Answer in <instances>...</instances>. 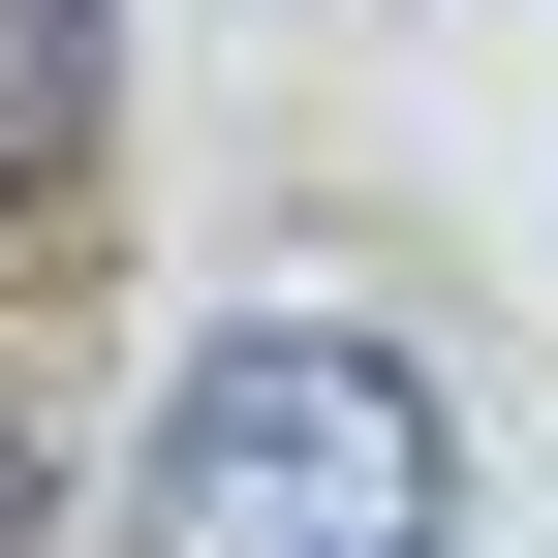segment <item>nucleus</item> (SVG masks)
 I'll list each match as a JSON object with an SVG mask.
<instances>
[{
  "label": "nucleus",
  "instance_id": "7ed1b4c3",
  "mask_svg": "<svg viewBox=\"0 0 558 558\" xmlns=\"http://www.w3.org/2000/svg\"><path fill=\"white\" fill-rule=\"evenodd\" d=\"M32 497H62V465H32V403H0V558H32Z\"/></svg>",
  "mask_w": 558,
  "mask_h": 558
},
{
  "label": "nucleus",
  "instance_id": "f257e3e1",
  "mask_svg": "<svg viewBox=\"0 0 558 558\" xmlns=\"http://www.w3.org/2000/svg\"><path fill=\"white\" fill-rule=\"evenodd\" d=\"M435 497H465L435 373L341 341V311L186 341V373H156V465H124V527H156V558H435Z\"/></svg>",
  "mask_w": 558,
  "mask_h": 558
},
{
  "label": "nucleus",
  "instance_id": "f03ea898",
  "mask_svg": "<svg viewBox=\"0 0 558 558\" xmlns=\"http://www.w3.org/2000/svg\"><path fill=\"white\" fill-rule=\"evenodd\" d=\"M94 94H124V0H0V218L94 186Z\"/></svg>",
  "mask_w": 558,
  "mask_h": 558
}]
</instances>
